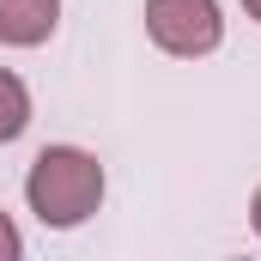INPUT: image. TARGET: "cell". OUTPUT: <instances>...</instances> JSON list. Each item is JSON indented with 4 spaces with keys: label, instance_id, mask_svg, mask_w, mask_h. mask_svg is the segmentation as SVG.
<instances>
[{
    "label": "cell",
    "instance_id": "1",
    "mask_svg": "<svg viewBox=\"0 0 261 261\" xmlns=\"http://www.w3.org/2000/svg\"><path fill=\"white\" fill-rule=\"evenodd\" d=\"M24 200L49 231H73L103 200V164L79 146H49V152H37V164L24 176Z\"/></svg>",
    "mask_w": 261,
    "mask_h": 261
},
{
    "label": "cell",
    "instance_id": "2",
    "mask_svg": "<svg viewBox=\"0 0 261 261\" xmlns=\"http://www.w3.org/2000/svg\"><path fill=\"white\" fill-rule=\"evenodd\" d=\"M146 31L170 55H213L225 37L219 0H146Z\"/></svg>",
    "mask_w": 261,
    "mask_h": 261
},
{
    "label": "cell",
    "instance_id": "3",
    "mask_svg": "<svg viewBox=\"0 0 261 261\" xmlns=\"http://www.w3.org/2000/svg\"><path fill=\"white\" fill-rule=\"evenodd\" d=\"M55 18H61V0H0V43L37 49V43H49Z\"/></svg>",
    "mask_w": 261,
    "mask_h": 261
},
{
    "label": "cell",
    "instance_id": "4",
    "mask_svg": "<svg viewBox=\"0 0 261 261\" xmlns=\"http://www.w3.org/2000/svg\"><path fill=\"white\" fill-rule=\"evenodd\" d=\"M31 122V91H24V79L18 73H6L0 67V140H18Z\"/></svg>",
    "mask_w": 261,
    "mask_h": 261
},
{
    "label": "cell",
    "instance_id": "5",
    "mask_svg": "<svg viewBox=\"0 0 261 261\" xmlns=\"http://www.w3.org/2000/svg\"><path fill=\"white\" fill-rule=\"evenodd\" d=\"M18 249H24V243H18V225H12V219L0 213V261H12Z\"/></svg>",
    "mask_w": 261,
    "mask_h": 261
},
{
    "label": "cell",
    "instance_id": "6",
    "mask_svg": "<svg viewBox=\"0 0 261 261\" xmlns=\"http://www.w3.org/2000/svg\"><path fill=\"white\" fill-rule=\"evenodd\" d=\"M249 225L261 231V189H255V200H249Z\"/></svg>",
    "mask_w": 261,
    "mask_h": 261
},
{
    "label": "cell",
    "instance_id": "7",
    "mask_svg": "<svg viewBox=\"0 0 261 261\" xmlns=\"http://www.w3.org/2000/svg\"><path fill=\"white\" fill-rule=\"evenodd\" d=\"M243 12H249V18H261V0H243Z\"/></svg>",
    "mask_w": 261,
    "mask_h": 261
}]
</instances>
